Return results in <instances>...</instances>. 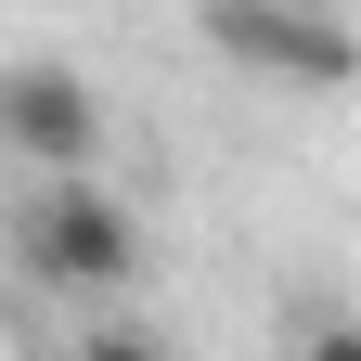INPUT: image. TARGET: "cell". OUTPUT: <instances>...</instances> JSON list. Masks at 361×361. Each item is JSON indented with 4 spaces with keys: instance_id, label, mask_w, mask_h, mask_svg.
Returning a JSON list of instances; mask_svg holds the SVG:
<instances>
[{
    "instance_id": "1",
    "label": "cell",
    "mask_w": 361,
    "mask_h": 361,
    "mask_svg": "<svg viewBox=\"0 0 361 361\" xmlns=\"http://www.w3.org/2000/svg\"><path fill=\"white\" fill-rule=\"evenodd\" d=\"M13 129H26L39 155H78V129H90V116H78V90H65V78H13Z\"/></svg>"
}]
</instances>
